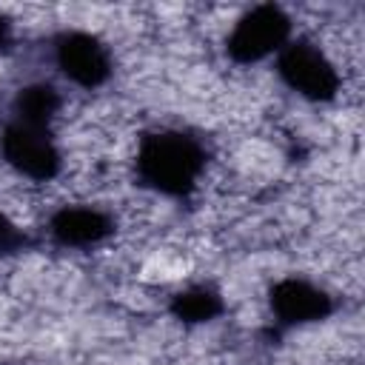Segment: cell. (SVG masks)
<instances>
[{
	"mask_svg": "<svg viewBox=\"0 0 365 365\" xmlns=\"http://www.w3.org/2000/svg\"><path fill=\"white\" fill-rule=\"evenodd\" d=\"M202 168H205L202 145L182 131H154L145 134L140 143L137 174L148 188L165 197L191 194Z\"/></svg>",
	"mask_w": 365,
	"mask_h": 365,
	"instance_id": "1",
	"label": "cell"
},
{
	"mask_svg": "<svg viewBox=\"0 0 365 365\" xmlns=\"http://www.w3.org/2000/svg\"><path fill=\"white\" fill-rule=\"evenodd\" d=\"M288 31H291V20L279 6H274V3L254 6L234 26V31L225 43L228 57L237 63H257V60L268 57L271 51H279L288 40Z\"/></svg>",
	"mask_w": 365,
	"mask_h": 365,
	"instance_id": "2",
	"label": "cell"
},
{
	"mask_svg": "<svg viewBox=\"0 0 365 365\" xmlns=\"http://www.w3.org/2000/svg\"><path fill=\"white\" fill-rule=\"evenodd\" d=\"M277 71L288 88H294L297 94L308 100H331L339 91L336 68L328 63V57L317 46L302 43V40L282 46Z\"/></svg>",
	"mask_w": 365,
	"mask_h": 365,
	"instance_id": "3",
	"label": "cell"
},
{
	"mask_svg": "<svg viewBox=\"0 0 365 365\" xmlns=\"http://www.w3.org/2000/svg\"><path fill=\"white\" fill-rule=\"evenodd\" d=\"M3 157L9 165H14L20 174L31 180H51L60 171V151L48 134V128L26 125L11 120L0 137Z\"/></svg>",
	"mask_w": 365,
	"mask_h": 365,
	"instance_id": "4",
	"label": "cell"
},
{
	"mask_svg": "<svg viewBox=\"0 0 365 365\" xmlns=\"http://www.w3.org/2000/svg\"><path fill=\"white\" fill-rule=\"evenodd\" d=\"M57 68L83 88H97L111 74V57L106 46L86 31H66L54 46Z\"/></svg>",
	"mask_w": 365,
	"mask_h": 365,
	"instance_id": "5",
	"label": "cell"
},
{
	"mask_svg": "<svg viewBox=\"0 0 365 365\" xmlns=\"http://www.w3.org/2000/svg\"><path fill=\"white\" fill-rule=\"evenodd\" d=\"M331 308H334L331 297L305 279H282L271 288V311L285 325L325 319Z\"/></svg>",
	"mask_w": 365,
	"mask_h": 365,
	"instance_id": "6",
	"label": "cell"
},
{
	"mask_svg": "<svg viewBox=\"0 0 365 365\" xmlns=\"http://www.w3.org/2000/svg\"><path fill=\"white\" fill-rule=\"evenodd\" d=\"M114 231V222L108 214L97 208H60L51 217V237L60 245L86 248L100 240H106Z\"/></svg>",
	"mask_w": 365,
	"mask_h": 365,
	"instance_id": "7",
	"label": "cell"
},
{
	"mask_svg": "<svg viewBox=\"0 0 365 365\" xmlns=\"http://www.w3.org/2000/svg\"><path fill=\"white\" fill-rule=\"evenodd\" d=\"M60 108V94L54 91V86L48 83H31L23 86L11 103L14 120L26 123V125H37V128H48L51 117Z\"/></svg>",
	"mask_w": 365,
	"mask_h": 365,
	"instance_id": "8",
	"label": "cell"
},
{
	"mask_svg": "<svg viewBox=\"0 0 365 365\" xmlns=\"http://www.w3.org/2000/svg\"><path fill=\"white\" fill-rule=\"evenodd\" d=\"M220 311H222L220 294L211 291V288H205V285L180 291V294L171 299V314H174L177 319H182V322H208V319H214Z\"/></svg>",
	"mask_w": 365,
	"mask_h": 365,
	"instance_id": "9",
	"label": "cell"
},
{
	"mask_svg": "<svg viewBox=\"0 0 365 365\" xmlns=\"http://www.w3.org/2000/svg\"><path fill=\"white\" fill-rule=\"evenodd\" d=\"M26 242H29V240H26V234H23V231H20L9 217H3V214H0V254L20 251Z\"/></svg>",
	"mask_w": 365,
	"mask_h": 365,
	"instance_id": "10",
	"label": "cell"
},
{
	"mask_svg": "<svg viewBox=\"0 0 365 365\" xmlns=\"http://www.w3.org/2000/svg\"><path fill=\"white\" fill-rule=\"evenodd\" d=\"M9 34H11V26H9V20H6V17H0V51L6 48V43H9Z\"/></svg>",
	"mask_w": 365,
	"mask_h": 365,
	"instance_id": "11",
	"label": "cell"
}]
</instances>
